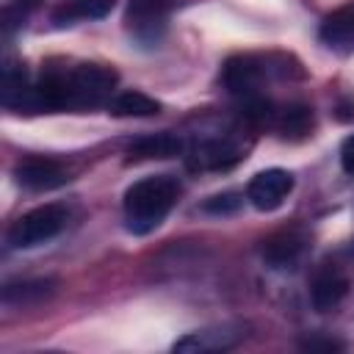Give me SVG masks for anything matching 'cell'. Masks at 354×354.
<instances>
[{
    "instance_id": "obj_1",
    "label": "cell",
    "mask_w": 354,
    "mask_h": 354,
    "mask_svg": "<svg viewBox=\"0 0 354 354\" xmlns=\"http://www.w3.org/2000/svg\"><path fill=\"white\" fill-rule=\"evenodd\" d=\"M299 77H304L301 64L285 53H241L227 58V64L221 66V86L241 100L260 94V88L271 80Z\"/></svg>"
},
{
    "instance_id": "obj_2",
    "label": "cell",
    "mask_w": 354,
    "mask_h": 354,
    "mask_svg": "<svg viewBox=\"0 0 354 354\" xmlns=\"http://www.w3.org/2000/svg\"><path fill=\"white\" fill-rule=\"evenodd\" d=\"M180 180L171 174H152L124 191V224L133 235H147L163 224L180 199Z\"/></svg>"
},
{
    "instance_id": "obj_3",
    "label": "cell",
    "mask_w": 354,
    "mask_h": 354,
    "mask_svg": "<svg viewBox=\"0 0 354 354\" xmlns=\"http://www.w3.org/2000/svg\"><path fill=\"white\" fill-rule=\"evenodd\" d=\"M69 210L64 205H39L28 213H22L11 227H8V246L14 249H33L41 246L44 241L55 238L66 227Z\"/></svg>"
},
{
    "instance_id": "obj_4",
    "label": "cell",
    "mask_w": 354,
    "mask_h": 354,
    "mask_svg": "<svg viewBox=\"0 0 354 354\" xmlns=\"http://www.w3.org/2000/svg\"><path fill=\"white\" fill-rule=\"evenodd\" d=\"M174 3L177 0H130L127 14H124L130 36L144 47L158 44L166 30V17Z\"/></svg>"
},
{
    "instance_id": "obj_5",
    "label": "cell",
    "mask_w": 354,
    "mask_h": 354,
    "mask_svg": "<svg viewBox=\"0 0 354 354\" xmlns=\"http://www.w3.org/2000/svg\"><path fill=\"white\" fill-rule=\"evenodd\" d=\"M310 246V232L301 224H288L263 241V260L274 271L293 268Z\"/></svg>"
},
{
    "instance_id": "obj_6",
    "label": "cell",
    "mask_w": 354,
    "mask_h": 354,
    "mask_svg": "<svg viewBox=\"0 0 354 354\" xmlns=\"http://www.w3.org/2000/svg\"><path fill=\"white\" fill-rule=\"evenodd\" d=\"M348 274L337 263H321L310 282V301L318 313H332L348 296Z\"/></svg>"
},
{
    "instance_id": "obj_7",
    "label": "cell",
    "mask_w": 354,
    "mask_h": 354,
    "mask_svg": "<svg viewBox=\"0 0 354 354\" xmlns=\"http://www.w3.org/2000/svg\"><path fill=\"white\" fill-rule=\"evenodd\" d=\"M246 337L241 324H218V326H207V329H196L183 335L171 348L180 354H210V351H227L232 346H238Z\"/></svg>"
},
{
    "instance_id": "obj_8",
    "label": "cell",
    "mask_w": 354,
    "mask_h": 354,
    "mask_svg": "<svg viewBox=\"0 0 354 354\" xmlns=\"http://www.w3.org/2000/svg\"><path fill=\"white\" fill-rule=\"evenodd\" d=\"M293 191V174L285 171V169H266V171H257L249 185H246V199L257 207V210H277L288 194Z\"/></svg>"
},
{
    "instance_id": "obj_9",
    "label": "cell",
    "mask_w": 354,
    "mask_h": 354,
    "mask_svg": "<svg viewBox=\"0 0 354 354\" xmlns=\"http://www.w3.org/2000/svg\"><path fill=\"white\" fill-rule=\"evenodd\" d=\"M14 177L28 191H53L69 180V171L53 158H25L14 166Z\"/></svg>"
},
{
    "instance_id": "obj_10",
    "label": "cell",
    "mask_w": 354,
    "mask_h": 354,
    "mask_svg": "<svg viewBox=\"0 0 354 354\" xmlns=\"http://www.w3.org/2000/svg\"><path fill=\"white\" fill-rule=\"evenodd\" d=\"M241 158H243V147L227 136H218V138H207L196 144L188 158V166L199 171H218V169L235 166Z\"/></svg>"
},
{
    "instance_id": "obj_11",
    "label": "cell",
    "mask_w": 354,
    "mask_h": 354,
    "mask_svg": "<svg viewBox=\"0 0 354 354\" xmlns=\"http://www.w3.org/2000/svg\"><path fill=\"white\" fill-rule=\"evenodd\" d=\"M58 282L53 277H33V279H14L3 285V304L6 307H17V310H28V307H39L44 301H50L55 296Z\"/></svg>"
},
{
    "instance_id": "obj_12",
    "label": "cell",
    "mask_w": 354,
    "mask_h": 354,
    "mask_svg": "<svg viewBox=\"0 0 354 354\" xmlns=\"http://www.w3.org/2000/svg\"><path fill=\"white\" fill-rule=\"evenodd\" d=\"M185 152V138L177 136V133H149V136H141L136 138L130 147H127V155L133 160H152V158H177Z\"/></svg>"
},
{
    "instance_id": "obj_13",
    "label": "cell",
    "mask_w": 354,
    "mask_h": 354,
    "mask_svg": "<svg viewBox=\"0 0 354 354\" xmlns=\"http://www.w3.org/2000/svg\"><path fill=\"white\" fill-rule=\"evenodd\" d=\"M321 41L332 50H354V0L332 11L321 25Z\"/></svg>"
},
{
    "instance_id": "obj_14",
    "label": "cell",
    "mask_w": 354,
    "mask_h": 354,
    "mask_svg": "<svg viewBox=\"0 0 354 354\" xmlns=\"http://www.w3.org/2000/svg\"><path fill=\"white\" fill-rule=\"evenodd\" d=\"M274 127H277V133H279L282 138H288V141H301V138H307V136L313 133V127H315L313 108L304 105V102H293V105L277 111Z\"/></svg>"
},
{
    "instance_id": "obj_15",
    "label": "cell",
    "mask_w": 354,
    "mask_h": 354,
    "mask_svg": "<svg viewBox=\"0 0 354 354\" xmlns=\"http://www.w3.org/2000/svg\"><path fill=\"white\" fill-rule=\"evenodd\" d=\"M108 113L111 116H119V119H144V116H155L160 113V102L144 91H136V88H127V91H119L111 97L108 102Z\"/></svg>"
},
{
    "instance_id": "obj_16",
    "label": "cell",
    "mask_w": 354,
    "mask_h": 354,
    "mask_svg": "<svg viewBox=\"0 0 354 354\" xmlns=\"http://www.w3.org/2000/svg\"><path fill=\"white\" fill-rule=\"evenodd\" d=\"M113 8V0H75L55 11L58 25H69L72 19H100Z\"/></svg>"
},
{
    "instance_id": "obj_17",
    "label": "cell",
    "mask_w": 354,
    "mask_h": 354,
    "mask_svg": "<svg viewBox=\"0 0 354 354\" xmlns=\"http://www.w3.org/2000/svg\"><path fill=\"white\" fill-rule=\"evenodd\" d=\"M243 205V196L235 194V191H224V194H216L210 199H205V210L207 213H216V216H227V213H235L238 207Z\"/></svg>"
},
{
    "instance_id": "obj_18",
    "label": "cell",
    "mask_w": 354,
    "mask_h": 354,
    "mask_svg": "<svg viewBox=\"0 0 354 354\" xmlns=\"http://www.w3.org/2000/svg\"><path fill=\"white\" fill-rule=\"evenodd\" d=\"M340 166H343V171L354 174V133L346 136L340 144Z\"/></svg>"
},
{
    "instance_id": "obj_19",
    "label": "cell",
    "mask_w": 354,
    "mask_h": 354,
    "mask_svg": "<svg viewBox=\"0 0 354 354\" xmlns=\"http://www.w3.org/2000/svg\"><path fill=\"white\" fill-rule=\"evenodd\" d=\"M304 348H326V351H335V348H343V343H337V340H315V337H310V340H304L301 343Z\"/></svg>"
},
{
    "instance_id": "obj_20",
    "label": "cell",
    "mask_w": 354,
    "mask_h": 354,
    "mask_svg": "<svg viewBox=\"0 0 354 354\" xmlns=\"http://www.w3.org/2000/svg\"><path fill=\"white\" fill-rule=\"evenodd\" d=\"M19 3H25V6H33V3H39V0H19Z\"/></svg>"
}]
</instances>
